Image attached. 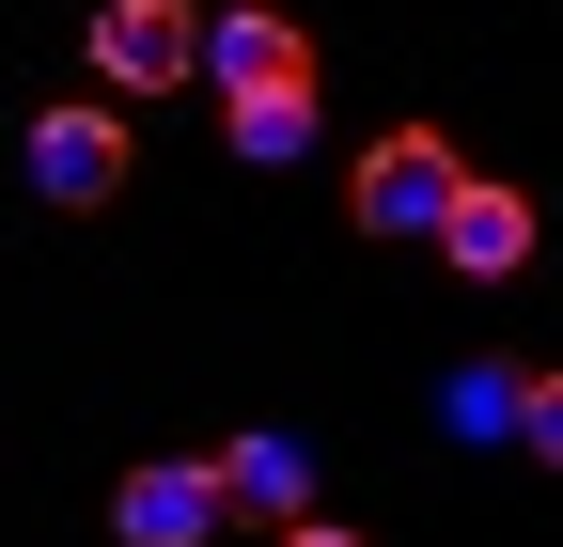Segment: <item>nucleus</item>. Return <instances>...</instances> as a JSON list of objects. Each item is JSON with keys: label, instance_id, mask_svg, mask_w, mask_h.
<instances>
[{"label": "nucleus", "instance_id": "1", "mask_svg": "<svg viewBox=\"0 0 563 547\" xmlns=\"http://www.w3.org/2000/svg\"><path fill=\"white\" fill-rule=\"evenodd\" d=\"M203 63H220V16H188V0H95V79L110 94H188Z\"/></svg>", "mask_w": 563, "mask_h": 547}, {"label": "nucleus", "instance_id": "2", "mask_svg": "<svg viewBox=\"0 0 563 547\" xmlns=\"http://www.w3.org/2000/svg\"><path fill=\"white\" fill-rule=\"evenodd\" d=\"M361 235H454V203H470V157L439 142V125H391V142L361 157Z\"/></svg>", "mask_w": 563, "mask_h": 547}, {"label": "nucleus", "instance_id": "3", "mask_svg": "<svg viewBox=\"0 0 563 547\" xmlns=\"http://www.w3.org/2000/svg\"><path fill=\"white\" fill-rule=\"evenodd\" d=\"M125 172H141V125L125 110H32V188L63 203V220L125 203Z\"/></svg>", "mask_w": 563, "mask_h": 547}, {"label": "nucleus", "instance_id": "4", "mask_svg": "<svg viewBox=\"0 0 563 547\" xmlns=\"http://www.w3.org/2000/svg\"><path fill=\"white\" fill-rule=\"evenodd\" d=\"M220 516H235L220 454H157V469H125V485H110V532H125V547H203Z\"/></svg>", "mask_w": 563, "mask_h": 547}, {"label": "nucleus", "instance_id": "5", "mask_svg": "<svg viewBox=\"0 0 563 547\" xmlns=\"http://www.w3.org/2000/svg\"><path fill=\"white\" fill-rule=\"evenodd\" d=\"M203 79H220V110H235V94H313V32H298V16H266V0H235Z\"/></svg>", "mask_w": 563, "mask_h": 547}, {"label": "nucleus", "instance_id": "6", "mask_svg": "<svg viewBox=\"0 0 563 547\" xmlns=\"http://www.w3.org/2000/svg\"><path fill=\"white\" fill-rule=\"evenodd\" d=\"M439 250L470 266V282H517V266H532V188H485V172H470V203H454Z\"/></svg>", "mask_w": 563, "mask_h": 547}, {"label": "nucleus", "instance_id": "7", "mask_svg": "<svg viewBox=\"0 0 563 547\" xmlns=\"http://www.w3.org/2000/svg\"><path fill=\"white\" fill-rule=\"evenodd\" d=\"M220 485H235V516L298 532V516H313V454H298V438H220Z\"/></svg>", "mask_w": 563, "mask_h": 547}, {"label": "nucleus", "instance_id": "8", "mask_svg": "<svg viewBox=\"0 0 563 547\" xmlns=\"http://www.w3.org/2000/svg\"><path fill=\"white\" fill-rule=\"evenodd\" d=\"M517 423H532V376L517 360H454L439 376V438H517Z\"/></svg>", "mask_w": 563, "mask_h": 547}, {"label": "nucleus", "instance_id": "9", "mask_svg": "<svg viewBox=\"0 0 563 547\" xmlns=\"http://www.w3.org/2000/svg\"><path fill=\"white\" fill-rule=\"evenodd\" d=\"M220 142H235L251 172H282V157L313 142V94H235V110H220Z\"/></svg>", "mask_w": 563, "mask_h": 547}, {"label": "nucleus", "instance_id": "10", "mask_svg": "<svg viewBox=\"0 0 563 547\" xmlns=\"http://www.w3.org/2000/svg\"><path fill=\"white\" fill-rule=\"evenodd\" d=\"M517 454H532V469H563V360L532 376V423H517Z\"/></svg>", "mask_w": 563, "mask_h": 547}, {"label": "nucleus", "instance_id": "11", "mask_svg": "<svg viewBox=\"0 0 563 547\" xmlns=\"http://www.w3.org/2000/svg\"><path fill=\"white\" fill-rule=\"evenodd\" d=\"M282 547H361V532H329V516H298V532H282Z\"/></svg>", "mask_w": 563, "mask_h": 547}]
</instances>
